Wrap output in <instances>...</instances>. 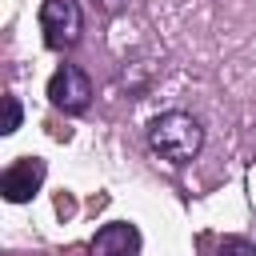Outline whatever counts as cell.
<instances>
[{"label":"cell","instance_id":"5","mask_svg":"<svg viewBox=\"0 0 256 256\" xmlns=\"http://www.w3.org/2000/svg\"><path fill=\"white\" fill-rule=\"evenodd\" d=\"M140 228L136 224H128V220H112V224H104L96 236H92V244H88V256H140Z\"/></svg>","mask_w":256,"mask_h":256},{"label":"cell","instance_id":"8","mask_svg":"<svg viewBox=\"0 0 256 256\" xmlns=\"http://www.w3.org/2000/svg\"><path fill=\"white\" fill-rule=\"evenodd\" d=\"M96 4H100V8H104V12H120V8H124V4H128V0H96Z\"/></svg>","mask_w":256,"mask_h":256},{"label":"cell","instance_id":"6","mask_svg":"<svg viewBox=\"0 0 256 256\" xmlns=\"http://www.w3.org/2000/svg\"><path fill=\"white\" fill-rule=\"evenodd\" d=\"M216 256H256V244H248L244 236H224Z\"/></svg>","mask_w":256,"mask_h":256},{"label":"cell","instance_id":"2","mask_svg":"<svg viewBox=\"0 0 256 256\" xmlns=\"http://www.w3.org/2000/svg\"><path fill=\"white\" fill-rule=\"evenodd\" d=\"M40 32H44V44L52 52H68L76 48L80 32H84V12L76 0H44L40 4Z\"/></svg>","mask_w":256,"mask_h":256},{"label":"cell","instance_id":"1","mask_svg":"<svg viewBox=\"0 0 256 256\" xmlns=\"http://www.w3.org/2000/svg\"><path fill=\"white\" fill-rule=\"evenodd\" d=\"M148 148L160 156V160H168V164H176V168H184V164H192L196 156H200V148H204V124L192 116V112H164V116H156L152 124H148Z\"/></svg>","mask_w":256,"mask_h":256},{"label":"cell","instance_id":"3","mask_svg":"<svg viewBox=\"0 0 256 256\" xmlns=\"http://www.w3.org/2000/svg\"><path fill=\"white\" fill-rule=\"evenodd\" d=\"M48 100H52V108H60L68 116L88 112V104H92V80H88V72H80L76 64H60L52 72V80H48Z\"/></svg>","mask_w":256,"mask_h":256},{"label":"cell","instance_id":"7","mask_svg":"<svg viewBox=\"0 0 256 256\" xmlns=\"http://www.w3.org/2000/svg\"><path fill=\"white\" fill-rule=\"evenodd\" d=\"M4 112H8V116H4V128H0V132L12 136V132L20 128V116H24V112H20V100H16V96H4Z\"/></svg>","mask_w":256,"mask_h":256},{"label":"cell","instance_id":"4","mask_svg":"<svg viewBox=\"0 0 256 256\" xmlns=\"http://www.w3.org/2000/svg\"><path fill=\"white\" fill-rule=\"evenodd\" d=\"M44 176H48V164L40 156H20L0 172V192H4L8 204H24V200H32L40 192Z\"/></svg>","mask_w":256,"mask_h":256}]
</instances>
